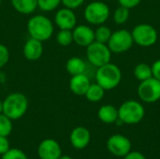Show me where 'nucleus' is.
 <instances>
[{"mask_svg":"<svg viewBox=\"0 0 160 159\" xmlns=\"http://www.w3.org/2000/svg\"><path fill=\"white\" fill-rule=\"evenodd\" d=\"M54 31L52 22L44 15L32 16L27 22V32L30 37L39 41L49 40Z\"/></svg>","mask_w":160,"mask_h":159,"instance_id":"1","label":"nucleus"},{"mask_svg":"<svg viewBox=\"0 0 160 159\" xmlns=\"http://www.w3.org/2000/svg\"><path fill=\"white\" fill-rule=\"evenodd\" d=\"M27 109V97L22 93H12L4 99L2 113L11 120H18L26 113Z\"/></svg>","mask_w":160,"mask_h":159,"instance_id":"2","label":"nucleus"},{"mask_svg":"<svg viewBox=\"0 0 160 159\" xmlns=\"http://www.w3.org/2000/svg\"><path fill=\"white\" fill-rule=\"evenodd\" d=\"M122 80L121 69L111 62L99 67L96 72V81L105 91L112 90L119 85Z\"/></svg>","mask_w":160,"mask_h":159,"instance_id":"3","label":"nucleus"},{"mask_svg":"<svg viewBox=\"0 0 160 159\" xmlns=\"http://www.w3.org/2000/svg\"><path fill=\"white\" fill-rule=\"evenodd\" d=\"M145 114L144 107L136 100H127L118 109V119L126 125L140 123Z\"/></svg>","mask_w":160,"mask_h":159,"instance_id":"4","label":"nucleus"},{"mask_svg":"<svg viewBox=\"0 0 160 159\" xmlns=\"http://www.w3.org/2000/svg\"><path fill=\"white\" fill-rule=\"evenodd\" d=\"M86 57L91 65L99 67L111 62L112 52L107 44L94 41L86 47Z\"/></svg>","mask_w":160,"mask_h":159,"instance_id":"5","label":"nucleus"},{"mask_svg":"<svg viewBox=\"0 0 160 159\" xmlns=\"http://www.w3.org/2000/svg\"><path fill=\"white\" fill-rule=\"evenodd\" d=\"M84 19L91 24L101 25L110 16V7L101 1H94L89 3L83 11Z\"/></svg>","mask_w":160,"mask_h":159,"instance_id":"6","label":"nucleus"},{"mask_svg":"<svg viewBox=\"0 0 160 159\" xmlns=\"http://www.w3.org/2000/svg\"><path fill=\"white\" fill-rule=\"evenodd\" d=\"M133 41L141 47L153 46L158 40V31L148 23H140L131 31Z\"/></svg>","mask_w":160,"mask_h":159,"instance_id":"7","label":"nucleus"},{"mask_svg":"<svg viewBox=\"0 0 160 159\" xmlns=\"http://www.w3.org/2000/svg\"><path fill=\"white\" fill-rule=\"evenodd\" d=\"M133 37L131 32L127 29H120L113 33L107 43L109 49L114 53H123L133 46Z\"/></svg>","mask_w":160,"mask_h":159,"instance_id":"8","label":"nucleus"},{"mask_svg":"<svg viewBox=\"0 0 160 159\" xmlns=\"http://www.w3.org/2000/svg\"><path fill=\"white\" fill-rule=\"evenodd\" d=\"M139 97L146 103H155L160 99V81L151 77L141 82L138 87Z\"/></svg>","mask_w":160,"mask_h":159,"instance_id":"9","label":"nucleus"},{"mask_svg":"<svg viewBox=\"0 0 160 159\" xmlns=\"http://www.w3.org/2000/svg\"><path fill=\"white\" fill-rule=\"evenodd\" d=\"M131 142L124 135L115 134L111 136L107 141V148L109 152L117 157H124L131 151Z\"/></svg>","mask_w":160,"mask_h":159,"instance_id":"10","label":"nucleus"},{"mask_svg":"<svg viewBox=\"0 0 160 159\" xmlns=\"http://www.w3.org/2000/svg\"><path fill=\"white\" fill-rule=\"evenodd\" d=\"M54 23L59 29L72 30L77 25V17L74 10L66 7L59 8L54 16Z\"/></svg>","mask_w":160,"mask_h":159,"instance_id":"11","label":"nucleus"},{"mask_svg":"<svg viewBox=\"0 0 160 159\" xmlns=\"http://www.w3.org/2000/svg\"><path fill=\"white\" fill-rule=\"evenodd\" d=\"M73 41L82 47H87L95 41V31L88 25H76L72 29Z\"/></svg>","mask_w":160,"mask_h":159,"instance_id":"12","label":"nucleus"},{"mask_svg":"<svg viewBox=\"0 0 160 159\" xmlns=\"http://www.w3.org/2000/svg\"><path fill=\"white\" fill-rule=\"evenodd\" d=\"M38 154L40 159H58L62 156V150L56 141L46 139L40 142Z\"/></svg>","mask_w":160,"mask_h":159,"instance_id":"13","label":"nucleus"},{"mask_svg":"<svg viewBox=\"0 0 160 159\" xmlns=\"http://www.w3.org/2000/svg\"><path fill=\"white\" fill-rule=\"evenodd\" d=\"M91 134L89 130L83 127H75L70 134V142L75 149L82 150L89 144Z\"/></svg>","mask_w":160,"mask_h":159,"instance_id":"14","label":"nucleus"},{"mask_svg":"<svg viewBox=\"0 0 160 159\" xmlns=\"http://www.w3.org/2000/svg\"><path fill=\"white\" fill-rule=\"evenodd\" d=\"M22 53L24 57L29 61L38 60L43 53V45L42 41L30 37L23 45Z\"/></svg>","mask_w":160,"mask_h":159,"instance_id":"15","label":"nucleus"},{"mask_svg":"<svg viewBox=\"0 0 160 159\" xmlns=\"http://www.w3.org/2000/svg\"><path fill=\"white\" fill-rule=\"evenodd\" d=\"M91 82L89 78L84 73H82L71 77L69 81V89L74 95L84 96Z\"/></svg>","mask_w":160,"mask_h":159,"instance_id":"16","label":"nucleus"},{"mask_svg":"<svg viewBox=\"0 0 160 159\" xmlns=\"http://www.w3.org/2000/svg\"><path fill=\"white\" fill-rule=\"evenodd\" d=\"M98 116L99 120L105 124H113L118 119V109L113 105H103L99 108Z\"/></svg>","mask_w":160,"mask_h":159,"instance_id":"17","label":"nucleus"},{"mask_svg":"<svg viewBox=\"0 0 160 159\" xmlns=\"http://www.w3.org/2000/svg\"><path fill=\"white\" fill-rule=\"evenodd\" d=\"M12 7L19 13L28 15L38 8V0H10Z\"/></svg>","mask_w":160,"mask_h":159,"instance_id":"18","label":"nucleus"},{"mask_svg":"<svg viewBox=\"0 0 160 159\" xmlns=\"http://www.w3.org/2000/svg\"><path fill=\"white\" fill-rule=\"evenodd\" d=\"M66 69L71 76L82 74L85 72L86 65L85 62L80 57H71L67 61Z\"/></svg>","mask_w":160,"mask_h":159,"instance_id":"19","label":"nucleus"},{"mask_svg":"<svg viewBox=\"0 0 160 159\" xmlns=\"http://www.w3.org/2000/svg\"><path fill=\"white\" fill-rule=\"evenodd\" d=\"M105 95V90L98 83H91L88 90L85 93V97L90 102L100 101Z\"/></svg>","mask_w":160,"mask_h":159,"instance_id":"20","label":"nucleus"},{"mask_svg":"<svg viewBox=\"0 0 160 159\" xmlns=\"http://www.w3.org/2000/svg\"><path fill=\"white\" fill-rule=\"evenodd\" d=\"M134 76L137 80H139L141 82L145 81L147 79L153 77L152 68L149 65H147L145 63L138 64L134 68Z\"/></svg>","mask_w":160,"mask_h":159,"instance_id":"21","label":"nucleus"},{"mask_svg":"<svg viewBox=\"0 0 160 159\" xmlns=\"http://www.w3.org/2000/svg\"><path fill=\"white\" fill-rule=\"evenodd\" d=\"M112 30L105 25H99L95 30V41L107 44L111 36H112Z\"/></svg>","mask_w":160,"mask_h":159,"instance_id":"22","label":"nucleus"},{"mask_svg":"<svg viewBox=\"0 0 160 159\" xmlns=\"http://www.w3.org/2000/svg\"><path fill=\"white\" fill-rule=\"evenodd\" d=\"M56 42L63 47L69 46L73 42V35L72 30H66V29H59L58 33L56 34Z\"/></svg>","mask_w":160,"mask_h":159,"instance_id":"23","label":"nucleus"},{"mask_svg":"<svg viewBox=\"0 0 160 159\" xmlns=\"http://www.w3.org/2000/svg\"><path fill=\"white\" fill-rule=\"evenodd\" d=\"M129 14V8L125 7L123 6H119L113 13V21L117 24H123L128 20Z\"/></svg>","mask_w":160,"mask_h":159,"instance_id":"24","label":"nucleus"},{"mask_svg":"<svg viewBox=\"0 0 160 159\" xmlns=\"http://www.w3.org/2000/svg\"><path fill=\"white\" fill-rule=\"evenodd\" d=\"M11 119L6 116L4 113H0V136L8 137L12 131Z\"/></svg>","mask_w":160,"mask_h":159,"instance_id":"25","label":"nucleus"},{"mask_svg":"<svg viewBox=\"0 0 160 159\" xmlns=\"http://www.w3.org/2000/svg\"><path fill=\"white\" fill-rule=\"evenodd\" d=\"M60 4H62L61 0H38V7L45 12H51L56 9Z\"/></svg>","mask_w":160,"mask_h":159,"instance_id":"26","label":"nucleus"},{"mask_svg":"<svg viewBox=\"0 0 160 159\" xmlns=\"http://www.w3.org/2000/svg\"><path fill=\"white\" fill-rule=\"evenodd\" d=\"M2 159H27V157L20 149L9 148V150H8L4 155H2Z\"/></svg>","mask_w":160,"mask_h":159,"instance_id":"27","label":"nucleus"},{"mask_svg":"<svg viewBox=\"0 0 160 159\" xmlns=\"http://www.w3.org/2000/svg\"><path fill=\"white\" fill-rule=\"evenodd\" d=\"M9 61V51L7 46L0 43V68L4 67Z\"/></svg>","mask_w":160,"mask_h":159,"instance_id":"28","label":"nucleus"},{"mask_svg":"<svg viewBox=\"0 0 160 159\" xmlns=\"http://www.w3.org/2000/svg\"><path fill=\"white\" fill-rule=\"evenodd\" d=\"M62 4L64 5V7L71 8V9H75L79 7H81L85 0H61Z\"/></svg>","mask_w":160,"mask_h":159,"instance_id":"29","label":"nucleus"},{"mask_svg":"<svg viewBox=\"0 0 160 159\" xmlns=\"http://www.w3.org/2000/svg\"><path fill=\"white\" fill-rule=\"evenodd\" d=\"M141 2H142V0H118V3L120 6H123L129 9L137 7Z\"/></svg>","mask_w":160,"mask_h":159,"instance_id":"30","label":"nucleus"},{"mask_svg":"<svg viewBox=\"0 0 160 159\" xmlns=\"http://www.w3.org/2000/svg\"><path fill=\"white\" fill-rule=\"evenodd\" d=\"M8 150H9V142L7 137L0 136V155H4Z\"/></svg>","mask_w":160,"mask_h":159,"instance_id":"31","label":"nucleus"},{"mask_svg":"<svg viewBox=\"0 0 160 159\" xmlns=\"http://www.w3.org/2000/svg\"><path fill=\"white\" fill-rule=\"evenodd\" d=\"M152 68V75L154 78L160 81V59L157 60L151 67Z\"/></svg>","mask_w":160,"mask_h":159,"instance_id":"32","label":"nucleus"},{"mask_svg":"<svg viewBox=\"0 0 160 159\" xmlns=\"http://www.w3.org/2000/svg\"><path fill=\"white\" fill-rule=\"evenodd\" d=\"M123 159H146L145 157L140 153V152H137V151H133V152H129L128 155H126Z\"/></svg>","mask_w":160,"mask_h":159,"instance_id":"33","label":"nucleus"},{"mask_svg":"<svg viewBox=\"0 0 160 159\" xmlns=\"http://www.w3.org/2000/svg\"><path fill=\"white\" fill-rule=\"evenodd\" d=\"M58 159H72L70 157H68V156H61Z\"/></svg>","mask_w":160,"mask_h":159,"instance_id":"34","label":"nucleus"},{"mask_svg":"<svg viewBox=\"0 0 160 159\" xmlns=\"http://www.w3.org/2000/svg\"><path fill=\"white\" fill-rule=\"evenodd\" d=\"M3 112V101L0 100V113Z\"/></svg>","mask_w":160,"mask_h":159,"instance_id":"35","label":"nucleus"},{"mask_svg":"<svg viewBox=\"0 0 160 159\" xmlns=\"http://www.w3.org/2000/svg\"><path fill=\"white\" fill-rule=\"evenodd\" d=\"M1 3H2V0H0V6H1Z\"/></svg>","mask_w":160,"mask_h":159,"instance_id":"36","label":"nucleus"}]
</instances>
